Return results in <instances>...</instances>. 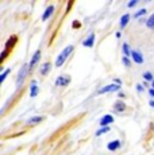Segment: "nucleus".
Listing matches in <instances>:
<instances>
[{
    "label": "nucleus",
    "mask_w": 154,
    "mask_h": 155,
    "mask_svg": "<svg viewBox=\"0 0 154 155\" xmlns=\"http://www.w3.org/2000/svg\"><path fill=\"white\" fill-rule=\"evenodd\" d=\"M114 121V116L112 115H104L100 119V126L102 127H109V124Z\"/></svg>",
    "instance_id": "6"
},
{
    "label": "nucleus",
    "mask_w": 154,
    "mask_h": 155,
    "mask_svg": "<svg viewBox=\"0 0 154 155\" xmlns=\"http://www.w3.org/2000/svg\"><path fill=\"white\" fill-rule=\"evenodd\" d=\"M118 94H119V97H124V93H123V92H119Z\"/></svg>",
    "instance_id": "31"
},
{
    "label": "nucleus",
    "mask_w": 154,
    "mask_h": 155,
    "mask_svg": "<svg viewBox=\"0 0 154 155\" xmlns=\"http://www.w3.org/2000/svg\"><path fill=\"white\" fill-rule=\"evenodd\" d=\"M50 69H52V64H50V62H45V64H43V66L41 68V74L47 76V74H49V71H50Z\"/></svg>",
    "instance_id": "13"
},
{
    "label": "nucleus",
    "mask_w": 154,
    "mask_h": 155,
    "mask_svg": "<svg viewBox=\"0 0 154 155\" xmlns=\"http://www.w3.org/2000/svg\"><path fill=\"white\" fill-rule=\"evenodd\" d=\"M28 71H30V69H28V64H25L22 68H20L19 73H18V78H16V86L18 88L23 84V81H25V78H26V76H27Z\"/></svg>",
    "instance_id": "2"
},
{
    "label": "nucleus",
    "mask_w": 154,
    "mask_h": 155,
    "mask_svg": "<svg viewBox=\"0 0 154 155\" xmlns=\"http://www.w3.org/2000/svg\"><path fill=\"white\" fill-rule=\"evenodd\" d=\"M137 89L139 92H143V85H141V84H137Z\"/></svg>",
    "instance_id": "28"
},
{
    "label": "nucleus",
    "mask_w": 154,
    "mask_h": 155,
    "mask_svg": "<svg viewBox=\"0 0 154 155\" xmlns=\"http://www.w3.org/2000/svg\"><path fill=\"white\" fill-rule=\"evenodd\" d=\"M120 146H122V142L120 140H112V142H109L108 144H107V148L109 151H116V150H119L120 148Z\"/></svg>",
    "instance_id": "9"
},
{
    "label": "nucleus",
    "mask_w": 154,
    "mask_h": 155,
    "mask_svg": "<svg viewBox=\"0 0 154 155\" xmlns=\"http://www.w3.org/2000/svg\"><path fill=\"white\" fill-rule=\"evenodd\" d=\"M18 42V37L16 35H11L10 38H8V41L5 42V47L4 49H7V50H12L14 49V46L16 45Z\"/></svg>",
    "instance_id": "7"
},
{
    "label": "nucleus",
    "mask_w": 154,
    "mask_h": 155,
    "mask_svg": "<svg viewBox=\"0 0 154 155\" xmlns=\"http://www.w3.org/2000/svg\"><path fill=\"white\" fill-rule=\"evenodd\" d=\"M73 4H75V2H73V0H69V2H68V5H66V10H65V15H66V14H69V11H70V10H72Z\"/></svg>",
    "instance_id": "23"
},
{
    "label": "nucleus",
    "mask_w": 154,
    "mask_h": 155,
    "mask_svg": "<svg viewBox=\"0 0 154 155\" xmlns=\"http://www.w3.org/2000/svg\"><path fill=\"white\" fill-rule=\"evenodd\" d=\"M145 14H146V8H142V10H139L138 12L134 15V16H135V18H139V16H143Z\"/></svg>",
    "instance_id": "25"
},
{
    "label": "nucleus",
    "mask_w": 154,
    "mask_h": 155,
    "mask_svg": "<svg viewBox=\"0 0 154 155\" xmlns=\"http://www.w3.org/2000/svg\"><path fill=\"white\" fill-rule=\"evenodd\" d=\"M146 26H147V28H152V30H154V14H152V16H150L149 19H147Z\"/></svg>",
    "instance_id": "18"
},
{
    "label": "nucleus",
    "mask_w": 154,
    "mask_h": 155,
    "mask_svg": "<svg viewBox=\"0 0 154 155\" xmlns=\"http://www.w3.org/2000/svg\"><path fill=\"white\" fill-rule=\"evenodd\" d=\"M129 20H130V14L123 15V16L120 18V27H126L127 23H129Z\"/></svg>",
    "instance_id": "15"
},
{
    "label": "nucleus",
    "mask_w": 154,
    "mask_h": 155,
    "mask_svg": "<svg viewBox=\"0 0 154 155\" xmlns=\"http://www.w3.org/2000/svg\"><path fill=\"white\" fill-rule=\"evenodd\" d=\"M149 104H150V107H153V108H154V101H153V100H152V101H150V103H149Z\"/></svg>",
    "instance_id": "33"
},
{
    "label": "nucleus",
    "mask_w": 154,
    "mask_h": 155,
    "mask_svg": "<svg viewBox=\"0 0 154 155\" xmlns=\"http://www.w3.org/2000/svg\"><path fill=\"white\" fill-rule=\"evenodd\" d=\"M109 131V127H102L100 130H97V132H96V136H102L103 134H105V132H108Z\"/></svg>",
    "instance_id": "19"
},
{
    "label": "nucleus",
    "mask_w": 154,
    "mask_h": 155,
    "mask_svg": "<svg viewBox=\"0 0 154 155\" xmlns=\"http://www.w3.org/2000/svg\"><path fill=\"white\" fill-rule=\"evenodd\" d=\"M152 88H153V89H154V81H153V82H152Z\"/></svg>",
    "instance_id": "34"
},
{
    "label": "nucleus",
    "mask_w": 154,
    "mask_h": 155,
    "mask_svg": "<svg viewBox=\"0 0 154 155\" xmlns=\"http://www.w3.org/2000/svg\"><path fill=\"white\" fill-rule=\"evenodd\" d=\"M114 82H115V84H116V85H119V86L122 85V81H120L119 78H115V80H114Z\"/></svg>",
    "instance_id": "29"
},
{
    "label": "nucleus",
    "mask_w": 154,
    "mask_h": 155,
    "mask_svg": "<svg viewBox=\"0 0 154 155\" xmlns=\"http://www.w3.org/2000/svg\"><path fill=\"white\" fill-rule=\"evenodd\" d=\"M137 3H138L137 0H131V2H130L127 5H129V8H131V7H135V5H137Z\"/></svg>",
    "instance_id": "27"
},
{
    "label": "nucleus",
    "mask_w": 154,
    "mask_h": 155,
    "mask_svg": "<svg viewBox=\"0 0 154 155\" xmlns=\"http://www.w3.org/2000/svg\"><path fill=\"white\" fill-rule=\"evenodd\" d=\"M149 94H150L152 97H154V89H153V88H150V89H149Z\"/></svg>",
    "instance_id": "30"
},
{
    "label": "nucleus",
    "mask_w": 154,
    "mask_h": 155,
    "mask_svg": "<svg viewBox=\"0 0 154 155\" xmlns=\"http://www.w3.org/2000/svg\"><path fill=\"white\" fill-rule=\"evenodd\" d=\"M127 109V105L124 104L123 100H118L116 103L114 104V111L115 112H124Z\"/></svg>",
    "instance_id": "8"
},
{
    "label": "nucleus",
    "mask_w": 154,
    "mask_h": 155,
    "mask_svg": "<svg viewBox=\"0 0 154 155\" xmlns=\"http://www.w3.org/2000/svg\"><path fill=\"white\" fill-rule=\"evenodd\" d=\"M143 78L146 80V81H154V77H153V74L150 73V71H146V73H143Z\"/></svg>",
    "instance_id": "21"
},
{
    "label": "nucleus",
    "mask_w": 154,
    "mask_h": 155,
    "mask_svg": "<svg viewBox=\"0 0 154 155\" xmlns=\"http://www.w3.org/2000/svg\"><path fill=\"white\" fill-rule=\"evenodd\" d=\"M43 120V117L42 116H34V117H31V119H28V121L27 123L28 124H38V123H41V121Z\"/></svg>",
    "instance_id": "16"
},
{
    "label": "nucleus",
    "mask_w": 154,
    "mask_h": 155,
    "mask_svg": "<svg viewBox=\"0 0 154 155\" xmlns=\"http://www.w3.org/2000/svg\"><path fill=\"white\" fill-rule=\"evenodd\" d=\"M82 45H84L85 47H93V45H95V34L92 32V34H89V37L87 38V39L82 42Z\"/></svg>",
    "instance_id": "12"
},
{
    "label": "nucleus",
    "mask_w": 154,
    "mask_h": 155,
    "mask_svg": "<svg viewBox=\"0 0 154 155\" xmlns=\"http://www.w3.org/2000/svg\"><path fill=\"white\" fill-rule=\"evenodd\" d=\"M120 35H122V34H120V31H118L116 32V38H120Z\"/></svg>",
    "instance_id": "32"
},
{
    "label": "nucleus",
    "mask_w": 154,
    "mask_h": 155,
    "mask_svg": "<svg viewBox=\"0 0 154 155\" xmlns=\"http://www.w3.org/2000/svg\"><path fill=\"white\" fill-rule=\"evenodd\" d=\"M10 71H11V69H7V70H4V71L2 73V76H0V84H3V82H4L5 77H7L8 74H10Z\"/></svg>",
    "instance_id": "20"
},
{
    "label": "nucleus",
    "mask_w": 154,
    "mask_h": 155,
    "mask_svg": "<svg viewBox=\"0 0 154 155\" xmlns=\"http://www.w3.org/2000/svg\"><path fill=\"white\" fill-rule=\"evenodd\" d=\"M131 57H132L135 64H143V57H142V54L138 51V50H132Z\"/></svg>",
    "instance_id": "10"
},
{
    "label": "nucleus",
    "mask_w": 154,
    "mask_h": 155,
    "mask_svg": "<svg viewBox=\"0 0 154 155\" xmlns=\"http://www.w3.org/2000/svg\"><path fill=\"white\" fill-rule=\"evenodd\" d=\"M53 14H54V5H49V7L46 8V11L43 12V15H42V20L43 22H46V20L49 19Z\"/></svg>",
    "instance_id": "11"
},
{
    "label": "nucleus",
    "mask_w": 154,
    "mask_h": 155,
    "mask_svg": "<svg viewBox=\"0 0 154 155\" xmlns=\"http://www.w3.org/2000/svg\"><path fill=\"white\" fill-rule=\"evenodd\" d=\"M10 53H11V50H7V49L3 50V53H2V59H0V61H2V62L4 61V59L8 57V54H10Z\"/></svg>",
    "instance_id": "24"
},
{
    "label": "nucleus",
    "mask_w": 154,
    "mask_h": 155,
    "mask_svg": "<svg viewBox=\"0 0 154 155\" xmlns=\"http://www.w3.org/2000/svg\"><path fill=\"white\" fill-rule=\"evenodd\" d=\"M69 82H70L69 76H60L57 80H55L54 85L55 86H66V85H69Z\"/></svg>",
    "instance_id": "5"
},
{
    "label": "nucleus",
    "mask_w": 154,
    "mask_h": 155,
    "mask_svg": "<svg viewBox=\"0 0 154 155\" xmlns=\"http://www.w3.org/2000/svg\"><path fill=\"white\" fill-rule=\"evenodd\" d=\"M122 47H123V53H124V55L126 57H130L131 55V53H132V50H130V46L127 43H123L122 45Z\"/></svg>",
    "instance_id": "17"
},
{
    "label": "nucleus",
    "mask_w": 154,
    "mask_h": 155,
    "mask_svg": "<svg viewBox=\"0 0 154 155\" xmlns=\"http://www.w3.org/2000/svg\"><path fill=\"white\" fill-rule=\"evenodd\" d=\"M72 51H73V46H72V45H69V46L65 47V49L61 51V54L57 57V59H55V66H57V68L62 66V65H64V62H65V59L70 55V53H72Z\"/></svg>",
    "instance_id": "1"
},
{
    "label": "nucleus",
    "mask_w": 154,
    "mask_h": 155,
    "mask_svg": "<svg viewBox=\"0 0 154 155\" xmlns=\"http://www.w3.org/2000/svg\"><path fill=\"white\" fill-rule=\"evenodd\" d=\"M122 62H123V65L126 68H131V61L129 59V57H123L122 58Z\"/></svg>",
    "instance_id": "22"
},
{
    "label": "nucleus",
    "mask_w": 154,
    "mask_h": 155,
    "mask_svg": "<svg viewBox=\"0 0 154 155\" xmlns=\"http://www.w3.org/2000/svg\"><path fill=\"white\" fill-rule=\"evenodd\" d=\"M119 89H120V86L116 85V84L105 85V86H103V88L100 89L99 92H97V94H104V93H107V92H118Z\"/></svg>",
    "instance_id": "4"
},
{
    "label": "nucleus",
    "mask_w": 154,
    "mask_h": 155,
    "mask_svg": "<svg viewBox=\"0 0 154 155\" xmlns=\"http://www.w3.org/2000/svg\"><path fill=\"white\" fill-rule=\"evenodd\" d=\"M72 27L73 28H80V27H81V23H80L79 20H75V22H73V25H72Z\"/></svg>",
    "instance_id": "26"
},
{
    "label": "nucleus",
    "mask_w": 154,
    "mask_h": 155,
    "mask_svg": "<svg viewBox=\"0 0 154 155\" xmlns=\"http://www.w3.org/2000/svg\"><path fill=\"white\" fill-rule=\"evenodd\" d=\"M39 59H41V50H37V51L34 53V55H32V58L30 59V62H28V69H30V71H32V69L37 66Z\"/></svg>",
    "instance_id": "3"
},
{
    "label": "nucleus",
    "mask_w": 154,
    "mask_h": 155,
    "mask_svg": "<svg viewBox=\"0 0 154 155\" xmlns=\"http://www.w3.org/2000/svg\"><path fill=\"white\" fill-rule=\"evenodd\" d=\"M38 94V86H37V81L31 82V88H30V96L31 97H37Z\"/></svg>",
    "instance_id": "14"
}]
</instances>
